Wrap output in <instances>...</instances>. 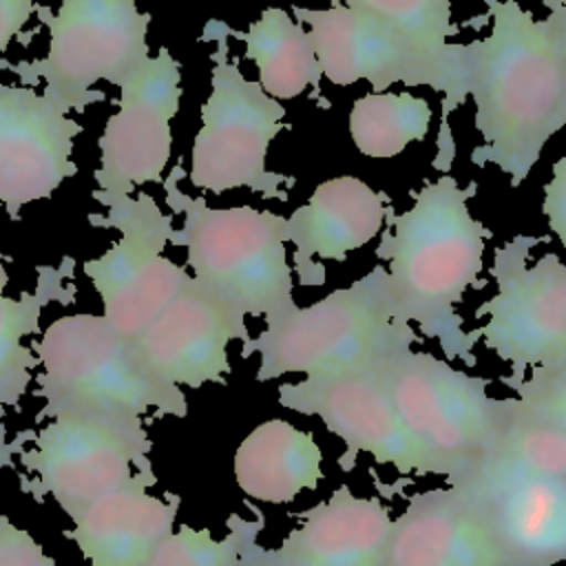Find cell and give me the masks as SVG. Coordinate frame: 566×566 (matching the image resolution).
Instances as JSON below:
<instances>
[{
    "label": "cell",
    "instance_id": "obj_1",
    "mask_svg": "<svg viewBox=\"0 0 566 566\" xmlns=\"http://www.w3.org/2000/svg\"><path fill=\"white\" fill-rule=\"evenodd\" d=\"M478 184L460 186L453 175H440L411 192L409 210L396 214L389 206L376 256L389 263L387 290L398 318L416 325L422 338H436L447 360L478 365V329H464L455 305L469 287L482 290L484 245L493 239L478 221L469 201Z\"/></svg>",
    "mask_w": 566,
    "mask_h": 566
},
{
    "label": "cell",
    "instance_id": "obj_2",
    "mask_svg": "<svg viewBox=\"0 0 566 566\" xmlns=\"http://www.w3.org/2000/svg\"><path fill=\"white\" fill-rule=\"evenodd\" d=\"M491 33L460 44L464 93L482 144L475 166L493 164L517 188L546 142L566 126V62L542 20L515 0H484Z\"/></svg>",
    "mask_w": 566,
    "mask_h": 566
},
{
    "label": "cell",
    "instance_id": "obj_3",
    "mask_svg": "<svg viewBox=\"0 0 566 566\" xmlns=\"http://www.w3.org/2000/svg\"><path fill=\"white\" fill-rule=\"evenodd\" d=\"M181 161L164 177V201L184 217L170 245L186 250L192 279L245 316L276 321L292 310L294 281L287 263V217L252 206L212 208L179 188Z\"/></svg>",
    "mask_w": 566,
    "mask_h": 566
},
{
    "label": "cell",
    "instance_id": "obj_4",
    "mask_svg": "<svg viewBox=\"0 0 566 566\" xmlns=\"http://www.w3.org/2000/svg\"><path fill=\"white\" fill-rule=\"evenodd\" d=\"M422 343L416 327L396 316L387 268L374 265L352 285L265 323L241 343V356H259L256 382L285 374L321 376L376 367L400 349Z\"/></svg>",
    "mask_w": 566,
    "mask_h": 566
},
{
    "label": "cell",
    "instance_id": "obj_5",
    "mask_svg": "<svg viewBox=\"0 0 566 566\" xmlns=\"http://www.w3.org/2000/svg\"><path fill=\"white\" fill-rule=\"evenodd\" d=\"M38 358L40 416H188L184 389L153 378L102 314L73 312L53 318L31 343Z\"/></svg>",
    "mask_w": 566,
    "mask_h": 566
},
{
    "label": "cell",
    "instance_id": "obj_6",
    "mask_svg": "<svg viewBox=\"0 0 566 566\" xmlns=\"http://www.w3.org/2000/svg\"><path fill=\"white\" fill-rule=\"evenodd\" d=\"M409 436L438 462L444 484L473 467L511 427L517 398L489 394L491 380L413 347L378 365Z\"/></svg>",
    "mask_w": 566,
    "mask_h": 566
},
{
    "label": "cell",
    "instance_id": "obj_7",
    "mask_svg": "<svg viewBox=\"0 0 566 566\" xmlns=\"http://www.w3.org/2000/svg\"><path fill=\"white\" fill-rule=\"evenodd\" d=\"M228 24L208 20L201 40H212L210 95L201 104V126L192 139L188 181L197 190L221 195L248 188L263 199L287 201L294 177L268 170L265 157L285 128V106L256 80H248L230 55Z\"/></svg>",
    "mask_w": 566,
    "mask_h": 566
},
{
    "label": "cell",
    "instance_id": "obj_8",
    "mask_svg": "<svg viewBox=\"0 0 566 566\" xmlns=\"http://www.w3.org/2000/svg\"><path fill=\"white\" fill-rule=\"evenodd\" d=\"M35 15L49 31L46 53L11 62L7 71L22 86L42 84L44 97L69 115L104 102L99 82L119 88L150 57V13L137 0H60L55 13L38 2Z\"/></svg>",
    "mask_w": 566,
    "mask_h": 566
},
{
    "label": "cell",
    "instance_id": "obj_9",
    "mask_svg": "<svg viewBox=\"0 0 566 566\" xmlns=\"http://www.w3.org/2000/svg\"><path fill=\"white\" fill-rule=\"evenodd\" d=\"M18 453L24 469L20 489L55 504L71 522L113 493L139 469H153V440L144 418L62 413L27 431Z\"/></svg>",
    "mask_w": 566,
    "mask_h": 566
},
{
    "label": "cell",
    "instance_id": "obj_10",
    "mask_svg": "<svg viewBox=\"0 0 566 566\" xmlns=\"http://www.w3.org/2000/svg\"><path fill=\"white\" fill-rule=\"evenodd\" d=\"M294 20L305 24L323 77L336 86L367 82L374 93L391 84L429 86L444 95L438 153L447 142V164L453 161L455 148L447 135L449 113L467 99L460 42L447 57H436L418 49L396 29L380 20L332 0L325 9L294 4Z\"/></svg>",
    "mask_w": 566,
    "mask_h": 566
},
{
    "label": "cell",
    "instance_id": "obj_11",
    "mask_svg": "<svg viewBox=\"0 0 566 566\" xmlns=\"http://www.w3.org/2000/svg\"><path fill=\"white\" fill-rule=\"evenodd\" d=\"M106 212H91L93 228L119 237L99 256L86 259L82 272L102 303V316L124 338L135 340L190 283L192 274L164 254L175 237V219L148 192L124 195Z\"/></svg>",
    "mask_w": 566,
    "mask_h": 566
},
{
    "label": "cell",
    "instance_id": "obj_12",
    "mask_svg": "<svg viewBox=\"0 0 566 566\" xmlns=\"http://www.w3.org/2000/svg\"><path fill=\"white\" fill-rule=\"evenodd\" d=\"M542 241L520 234L493 250L497 292L475 310L482 345L511 367V378L566 360V265L555 252L526 263Z\"/></svg>",
    "mask_w": 566,
    "mask_h": 566
},
{
    "label": "cell",
    "instance_id": "obj_13",
    "mask_svg": "<svg viewBox=\"0 0 566 566\" xmlns=\"http://www.w3.org/2000/svg\"><path fill=\"white\" fill-rule=\"evenodd\" d=\"M181 95V62L166 46L119 84L117 111L97 139L99 164L91 197L99 206L164 181L172 155L170 122Z\"/></svg>",
    "mask_w": 566,
    "mask_h": 566
},
{
    "label": "cell",
    "instance_id": "obj_14",
    "mask_svg": "<svg viewBox=\"0 0 566 566\" xmlns=\"http://www.w3.org/2000/svg\"><path fill=\"white\" fill-rule=\"evenodd\" d=\"M281 407L316 416L345 444L338 467L349 473L358 455L367 453L378 464L394 467L400 475H438V462L405 429L376 367L305 376L283 382L276 391Z\"/></svg>",
    "mask_w": 566,
    "mask_h": 566
},
{
    "label": "cell",
    "instance_id": "obj_15",
    "mask_svg": "<svg viewBox=\"0 0 566 566\" xmlns=\"http://www.w3.org/2000/svg\"><path fill=\"white\" fill-rule=\"evenodd\" d=\"M248 338L245 314L190 279L130 347L137 363L159 382L199 389L228 382V347Z\"/></svg>",
    "mask_w": 566,
    "mask_h": 566
},
{
    "label": "cell",
    "instance_id": "obj_16",
    "mask_svg": "<svg viewBox=\"0 0 566 566\" xmlns=\"http://www.w3.org/2000/svg\"><path fill=\"white\" fill-rule=\"evenodd\" d=\"M84 126L42 91L0 84V210L18 219L77 175L75 139Z\"/></svg>",
    "mask_w": 566,
    "mask_h": 566
},
{
    "label": "cell",
    "instance_id": "obj_17",
    "mask_svg": "<svg viewBox=\"0 0 566 566\" xmlns=\"http://www.w3.org/2000/svg\"><path fill=\"white\" fill-rule=\"evenodd\" d=\"M389 566H509V562L482 504L444 484L416 491L394 517Z\"/></svg>",
    "mask_w": 566,
    "mask_h": 566
},
{
    "label": "cell",
    "instance_id": "obj_18",
    "mask_svg": "<svg viewBox=\"0 0 566 566\" xmlns=\"http://www.w3.org/2000/svg\"><path fill=\"white\" fill-rule=\"evenodd\" d=\"M155 469H139L128 482L84 509L66 537L86 566H146L175 531L181 500L155 495Z\"/></svg>",
    "mask_w": 566,
    "mask_h": 566
},
{
    "label": "cell",
    "instance_id": "obj_19",
    "mask_svg": "<svg viewBox=\"0 0 566 566\" xmlns=\"http://www.w3.org/2000/svg\"><path fill=\"white\" fill-rule=\"evenodd\" d=\"M391 199L354 175L321 181L312 197L287 217L294 274L301 285H323L325 268L314 259L345 261L385 226Z\"/></svg>",
    "mask_w": 566,
    "mask_h": 566
},
{
    "label": "cell",
    "instance_id": "obj_20",
    "mask_svg": "<svg viewBox=\"0 0 566 566\" xmlns=\"http://www.w3.org/2000/svg\"><path fill=\"white\" fill-rule=\"evenodd\" d=\"M298 524L272 548L276 566H389L391 509L347 484L294 515Z\"/></svg>",
    "mask_w": 566,
    "mask_h": 566
},
{
    "label": "cell",
    "instance_id": "obj_21",
    "mask_svg": "<svg viewBox=\"0 0 566 566\" xmlns=\"http://www.w3.org/2000/svg\"><path fill=\"white\" fill-rule=\"evenodd\" d=\"M509 566L566 564V478H533L475 497Z\"/></svg>",
    "mask_w": 566,
    "mask_h": 566
},
{
    "label": "cell",
    "instance_id": "obj_22",
    "mask_svg": "<svg viewBox=\"0 0 566 566\" xmlns=\"http://www.w3.org/2000/svg\"><path fill=\"white\" fill-rule=\"evenodd\" d=\"M232 473L248 500L287 504L321 484L323 451L312 431L285 418H270L239 442Z\"/></svg>",
    "mask_w": 566,
    "mask_h": 566
},
{
    "label": "cell",
    "instance_id": "obj_23",
    "mask_svg": "<svg viewBox=\"0 0 566 566\" xmlns=\"http://www.w3.org/2000/svg\"><path fill=\"white\" fill-rule=\"evenodd\" d=\"M7 256L0 259V413L15 409L35 380L38 358L27 338L40 332V316L51 303L69 305L75 298V259L57 265H38L35 285L18 298L7 296Z\"/></svg>",
    "mask_w": 566,
    "mask_h": 566
},
{
    "label": "cell",
    "instance_id": "obj_24",
    "mask_svg": "<svg viewBox=\"0 0 566 566\" xmlns=\"http://www.w3.org/2000/svg\"><path fill=\"white\" fill-rule=\"evenodd\" d=\"M533 478H566V429L526 416L517 402L511 427L449 486L482 497Z\"/></svg>",
    "mask_w": 566,
    "mask_h": 566
},
{
    "label": "cell",
    "instance_id": "obj_25",
    "mask_svg": "<svg viewBox=\"0 0 566 566\" xmlns=\"http://www.w3.org/2000/svg\"><path fill=\"white\" fill-rule=\"evenodd\" d=\"M228 35L243 42L245 57L259 71L256 82L270 97L294 99L307 86L314 95L321 93L323 71L307 29L285 9L265 7L245 31L228 29Z\"/></svg>",
    "mask_w": 566,
    "mask_h": 566
},
{
    "label": "cell",
    "instance_id": "obj_26",
    "mask_svg": "<svg viewBox=\"0 0 566 566\" xmlns=\"http://www.w3.org/2000/svg\"><path fill=\"white\" fill-rule=\"evenodd\" d=\"M429 124V102L407 91L365 93L349 111V137L360 155L374 159L396 157L411 142H422Z\"/></svg>",
    "mask_w": 566,
    "mask_h": 566
},
{
    "label": "cell",
    "instance_id": "obj_27",
    "mask_svg": "<svg viewBox=\"0 0 566 566\" xmlns=\"http://www.w3.org/2000/svg\"><path fill=\"white\" fill-rule=\"evenodd\" d=\"M254 517L245 520L232 513L226 522L228 533L212 537L210 528L177 524L175 531L159 544L146 566H239L243 546L265 526V515L252 502Z\"/></svg>",
    "mask_w": 566,
    "mask_h": 566
},
{
    "label": "cell",
    "instance_id": "obj_28",
    "mask_svg": "<svg viewBox=\"0 0 566 566\" xmlns=\"http://www.w3.org/2000/svg\"><path fill=\"white\" fill-rule=\"evenodd\" d=\"M345 7L367 13L396 29L418 49L447 57L453 49L449 38L458 31L449 0H340Z\"/></svg>",
    "mask_w": 566,
    "mask_h": 566
},
{
    "label": "cell",
    "instance_id": "obj_29",
    "mask_svg": "<svg viewBox=\"0 0 566 566\" xmlns=\"http://www.w3.org/2000/svg\"><path fill=\"white\" fill-rule=\"evenodd\" d=\"M500 380L515 394L526 416L566 429V360L533 367L520 378L502 376Z\"/></svg>",
    "mask_w": 566,
    "mask_h": 566
},
{
    "label": "cell",
    "instance_id": "obj_30",
    "mask_svg": "<svg viewBox=\"0 0 566 566\" xmlns=\"http://www.w3.org/2000/svg\"><path fill=\"white\" fill-rule=\"evenodd\" d=\"M0 566H60L44 546L27 531L11 522L9 515H0Z\"/></svg>",
    "mask_w": 566,
    "mask_h": 566
},
{
    "label": "cell",
    "instance_id": "obj_31",
    "mask_svg": "<svg viewBox=\"0 0 566 566\" xmlns=\"http://www.w3.org/2000/svg\"><path fill=\"white\" fill-rule=\"evenodd\" d=\"M35 4L38 0H0V71H7L11 64L4 60V53L15 38L29 46L33 31L24 29L35 13Z\"/></svg>",
    "mask_w": 566,
    "mask_h": 566
},
{
    "label": "cell",
    "instance_id": "obj_32",
    "mask_svg": "<svg viewBox=\"0 0 566 566\" xmlns=\"http://www.w3.org/2000/svg\"><path fill=\"white\" fill-rule=\"evenodd\" d=\"M542 212L546 217L548 230L566 248V157L553 164V177L544 186Z\"/></svg>",
    "mask_w": 566,
    "mask_h": 566
},
{
    "label": "cell",
    "instance_id": "obj_33",
    "mask_svg": "<svg viewBox=\"0 0 566 566\" xmlns=\"http://www.w3.org/2000/svg\"><path fill=\"white\" fill-rule=\"evenodd\" d=\"M542 24H544L551 42L555 44L557 53L566 62V7H562L557 11H548V15L542 20Z\"/></svg>",
    "mask_w": 566,
    "mask_h": 566
},
{
    "label": "cell",
    "instance_id": "obj_34",
    "mask_svg": "<svg viewBox=\"0 0 566 566\" xmlns=\"http://www.w3.org/2000/svg\"><path fill=\"white\" fill-rule=\"evenodd\" d=\"M239 566H276V562H274V557H272V548L263 546V544L259 542V535H254V537H250L248 544L243 546Z\"/></svg>",
    "mask_w": 566,
    "mask_h": 566
},
{
    "label": "cell",
    "instance_id": "obj_35",
    "mask_svg": "<svg viewBox=\"0 0 566 566\" xmlns=\"http://www.w3.org/2000/svg\"><path fill=\"white\" fill-rule=\"evenodd\" d=\"M24 442H27V431L18 433V438H9L7 427L0 422V451L11 449V447H20V444H24Z\"/></svg>",
    "mask_w": 566,
    "mask_h": 566
},
{
    "label": "cell",
    "instance_id": "obj_36",
    "mask_svg": "<svg viewBox=\"0 0 566 566\" xmlns=\"http://www.w3.org/2000/svg\"><path fill=\"white\" fill-rule=\"evenodd\" d=\"M22 447H24V444L0 451V471H2V469H7V467H13V460H15V455L22 451ZM0 515H2V509H0Z\"/></svg>",
    "mask_w": 566,
    "mask_h": 566
},
{
    "label": "cell",
    "instance_id": "obj_37",
    "mask_svg": "<svg viewBox=\"0 0 566 566\" xmlns=\"http://www.w3.org/2000/svg\"><path fill=\"white\" fill-rule=\"evenodd\" d=\"M548 11H557L562 7H566V0H539Z\"/></svg>",
    "mask_w": 566,
    "mask_h": 566
},
{
    "label": "cell",
    "instance_id": "obj_38",
    "mask_svg": "<svg viewBox=\"0 0 566 566\" xmlns=\"http://www.w3.org/2000/svg\"><path fill=\"white\" fill-rule=\"evenodd\" d=\"M2 256H4V254H2V252H0V259H2Z\"/></svg>",
    "mask_w": 566,
    "mask_h": 566
}]
</instances>
